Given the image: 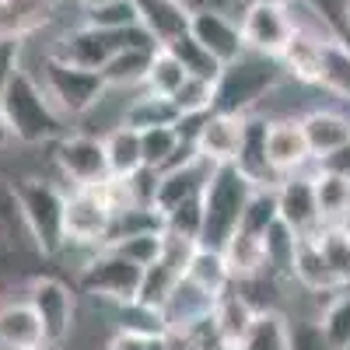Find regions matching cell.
<instances>
[{"mask_svg": "<svg viewBox=\"0 0 350 350\" xmlns=\"http://www.w3.org/2000/svg\"><path fill=\"white\" fill-rule=\"evenodd\" d=\"M140 148H144V165L154 168V172H165L172 165L186 161L189 154H196L193 144L183 140L179 126H151V130H140Z\"/></svg>", "mask_w": 350, "mask_h": 350, "instance_id": "obj_23", "label": "cell"}, {"mask_svg": "<svg viewBox=\"0 0 350 350\" xmlns=\"http://www.w3.org/2000/svg\"><path fill=\"white\" fill-rule=\"evenodd\" d=\"M242 137H245V112L211 109L196 130L193 148L211 165H235L239 151H242Z\"/></svg>", "mask_w": 350, "mask_h": 350, "instance_id": "obj_14", "label": "cell"}, {"mask_svg": "<svg viewBox=\"0 0 350 350\" xmlns=\"http://www.w3.org/2000/svg\"><path fill=\"white\" fill-rule=\"evenodd\" d=\"M315 196L323 224H343L350 221V179L340 172H326L315 165Z\"/></svg>", "mask_w": 350, "mask_h": 350, "instance_id": "obj_26", "label": "cell"}, {"mask_svg": "<svg viewBox=\"0 0 350 350\" xmlns=\"http://www.w3.org/2000/svg\"><path fill=\"white\" fill-rule=\"evenodd\" d=\"M235 350H239V347H235Z\"/></svg>", "mask_w": 350, "mask_h": 350, "instance_id": "obj_50", "label": "cell"}, {"mask_svg": "<svg viewBox=\"0 0 350 350\" xmlns=\"http://www.w3.org/2000/svg\"><path fill=\"white\" fill-rule=\"evenodd\" d=\"M319 88L350 102V42L329 39L323 46V77H319Z\"/></svg>", "mask_w": 350, "mask_h": 350, "instance_id": "obj_31", "label": "cell"}, {"mask_svg": "<svg viewBox=\"0 0 350 350\" xmlns=\"http://www.w3.org/2000/svg\"><path fill=\"white\" fill-rule=\"evenodd\" d=\"M161 239H165V231H144V235H126V239H116L109 245L116 252H123L126 259H133L137 267H148L161 252Z\"/></svg>", "mask_w": 350, "mask_h": 350, "instance_id": "obj_41", "label": "cell"}, {"mask_svg": "<svg viewBox=\"0 0 350 350\" xmlns=\"http://www.w3.org/2000/svg\"><path fill=\"white\" fill-rule=\"evenodd\" d=\"M154 49H148V46H123L102 67L105 88H123V92H137V88H144V74H148V64H151Z\"/></svg>", "mask_w": 350, "mask_h": 350, "instance_id": "obj_24", "label": "cell"}, {"mask_svg": "<svg viewBox=\"0 0 350 350\" xmlns=\"http://www.w3.org/2000/svg\"><path fill=\"white\" fill-rule=\"evenodd\" d=\"M25 350H60V347H53V343H36V347H25Z\"/></svg>", "mask_w": 350, "mask_h": 350, "instance_id": "obj_47", "label": "cell"}, {"mask_svg": "<svg viewBox=\"0 0 350 350\" xmlns=\"http://www.w3.org/2000/svg\"><path fill=\"white\" fill-rule=\"evenodd\" d=\"M295 249H298V235L291 231L284 221H277L267 235H262V252H267V270L291 280V267H295Z\"/></svg>", "mask_w": 350, "mask_h": 350, "instance_id": "obj_36", "label": "cell"}, {"mask_svg": "<svg viewBox=\"0 0 350 350\" xmlns=\"http://www.w3.org/2000/svg\"><path fill=\"white\" fill-rule=\"evenodd\" d=\"M189 36L203 49H211L224 67L235 64L239 56L245 53L239 14H231L224 8H214V4H196L193 8V14H189Z\"/></svg>", "mask_w": 350, "mask_h": 350, "instance_id": "obj_13", "label": "cell"}, {"mask_svg": "<svg viewBox=\"0 0 350 350\" xmlns=\"http://www.w3.org/2000/svg\"><path fill=\"white\" fill-rule=\"evenodd\" d=\"M319 168H326V172H340V175H347L350 179V144L347 148H340V151H333V154H326L323 161H315Z\"/></svg>", "mask_w": 350, "mask_h": 350, "instance_id": "obj_45", "label": "cell"}, {"mask_svg": "<svg viewBox=\"0 0 350 350\" xmlns=\"http://www.w3.org/2000/svg\"><path fill=\"white\" fill-rule=\"evenodd\" d=\"M224 259H228V270H231V284L249 280L267 273V252H262V239L245 235V231H235L224 245H221Z\"/></svg>", "mask_w": 350, "mask_h": 350, "instance_id": "obj_25", "label": "cell"}, {"mask_svg": "<svg viewBox=\"0 0 350 350\" xmlns=\"http://www.w3.org/2000/svg\"><path fill=\"white\" fill-rule=\"evenodd\" d=\"M347 42H350V4H347Z\"/></svg>", "mask_w": 350, "mask_h": 350, "instance_id": "obj_48", "label": "cell"}, {"mask_svg": "<svg viewBox=\"0 0 350 350\" xmlns=\"http://www.w3.org/2000/svg\"><path fill=\"white\" fill-rule=\"evenodd\" d=\"M186 277L203 287V291H211V295H224V291L231 287V270H228V259L221 249L214 245H196L193 256H189V267H186Z\"/></svg>", "mask_w": 350, "mask_h": 350, "instance_id": "obj_27", "label": "cell"}, {"mask_svg": "<svg viewBox=\"0 0 350 350\" xmlns=\"http://www.w3.org/2000/svg\"><path fill=\"white\" fill-rule=\"evenodd\" d=\"M0 120L21 148H49L70 130V120L49 102L39 77L21 64V70L0 92Z\"/></svg>", "mask_w": 350, "mask_h": 350, "instance_id": "obj_1", "label": "cell"}, {"mask_svg": "<svg viewBox=\"0 0 350 350\" xmlns=\"http://www.w3.org/2000/svg\"><path fill=\"white\" fill-rule=\"evenodd\" d=\"M239 28L245 49L262 56H280L295 36V21L284 0H249L239 11Z\"/></svg>", "mask_w": 350, "mask_h": 350, "instance_id": "obj_10", "label": "cell"}, {"mask_svg": "<svg viewBox=\"0 0 350 350\" xmlns=\"http://www.w3.org/2000/svg\"><path fill=\"white\" fill-rule=\"evenodd\" d=\"M301 130H305L312 158L323 161L326 154H333V151L350 144V116L336 112V109H308L301 116Z\"/></svg>", "mask_w": 350, "mask_h": 350, "instance_id": "obj_19", "label": "cell"}, {"mask_svg": "<svg viewBox=\"0 0 350 350\" xmlns=\"http://www.w3.org/2000/svg\"><path fill=\"white\" fill-rule=\"evenodd\" d=\"M102 350H151V336L133 333V329H112Z\"/></svg>", "mask_w": 350, "mask_h": 350, "instance_id": "obj_44", "label": "cell"}, {"mask_svg": "<svg viewBox=\"0 0 350 350\" xmlns=\"http://www.w3.org/2000/svg\"><path fill=\"white\" fill-rule=\"evenodd\" d=\"M25 67L39 77V84H42V92L49 95V102L70 120V130H74V123L81 120V116L105 95V81H102L98 70L77 67V64L64 60V56L53 53V49H46L36 64L28 60Z\"/></svg>", "mask_w": 350, "mask_h": 350, "instance_id": "obj_4", "label": "cell"}, {"mask_svg": "<svg viewBox=\"0 0 350 350\" xmlns=\"http://www.w3.org/2000/svg\"><path fill=\"white\" fill-rule=\"evenodd\" d=\"M140 273H144V267H137L133 259H126L123 252H116L112 245H105V249L92 252V259H88L84 270L77 273L74 287H77V295L92 298V301L123 305V301L137 298Z\"/></svg>", "mask_w": 350, "mask_h": 350, "instance_id": "obj_7", "label": "cell"}, {"mask_svg": "<svg viewBox=\"0 0 350 350\" xmlns=\"http://www.w3.org/2000/svg\"><path fill=\"white\" fill-rule=\"evenodd\" d=\"M323 326L326 340L336 350H350V287H340L329 295V305L323 308V315L315 319Z\"/></svg>", "mask_w": 350, "mask_h": 350, "instance_id": "obj_39", "label": "cell"}, {"mask_svg": "<svg viewBox=\"0 0 350 350\" xmlns=\"http://www.w3.org/2000/svg\"><path fill=\"white\" fill-rule=\"evenodd\" d=\"M315 242L323 249L340 287H350V228H347V221L343 224H323L315 231Z\"/></svg>", "mask_w": 350, "mask_h": 350, "instance_id": "obj_33", "label": "cell"}, {"mask_svg": "<svg viewBox=\"0 0 350 350\" xmlns=\"http://www.w3.org/2000/svg\"><path fill=\"white\" fill-rule=\"evenodd\" d=\"M256 183L239 165H214L207 186H203V228H200V245L221 249L231 235L239 231L242 211L252 196Z\"/></svg>", "mask_w": 350, "mask_h": 350, "instance_id": "obj_3", "label": "cell"}, {"mask_svg": "<svg viewBox=\"0 0 350 350\" xmlns=\"http://www.w3.org/2000/svg\"><path fill=\"white\" fill-rule=\"evenodd\" d=\"M284 67L277 56H262V53H242L235 64H228L217 77V105L224 112H256L259 102L267 98L273 88L284 81Z\"/></svg>", "mask_w": 350, "mask_h": 350, "instance_id": "obj_5", "label": "cell"}, {"mask_svg": "<svg viewBox=\"0 0 350 350\" xmlns=\"http://www.w3.org/2000/svg\"><path fill=\"white\" fill-rule=\"evenodd\" d=\"M105 158H109V172L112 175H133L137 168H144V148H140V130L120 123L112 126L105 137Z\"/></svg>", "mask_w": 350, "mask_h": 350, "instance_id": "obj_30", "label": "cell"}, {"mask_svg": "<svg viewBox=\"0 0 350 350\" xmlns=\"http://www.w3.org/2000/svg\"><path fill=\"white\" fill-rule=\"evenodd\" d=\"M165 49H172L175 60H179V64L186 67V74H193V77H211V81H217L221 70H224V64L217 60V56H214L211 49H203L189 32L179 36V39H172Z\"/></svg>", "mask_w": 350, "mask_h": 350, "instance_id": "obj_37", "label": "cell"}, {"mask_svg": "<svg viewBox=\"0 0 350 350\" xmlns=\"http://www.w3.org/2000/svg\"><path fill=\"white\" fill-rule=\"evenodd\" d=\"M77 0H0V39H28L39 32H53L60 28V36L67 28L81 21H67V8H74Z\"/></svg>", "mask_w": 350, "mask_h": 350, "instance_id": "obj_11", "label": "cell"}, {"mask_svg": "<svg viewBox=\"0 0 350 350\" xmlns=\"http://www.w3.org/2000/svg\"><path fill=\"white\" fill-rule=\"evenodd\" d=\"M81 4V11H88V8H98V4H105V0H77Z\"/></svg>", "mask_w": 350, "mask_h": 350, "instance_id": "obj_46", "label": "cell"}, {"mask_svg": "<svg viewBox=\"0 0 350 350\" xmlns=\"http://www.w3.org/2000/svg\"><path fill=\"white\" fill-rule=\"evenodd\" d=\"M189 74H186V67L175 60V53L172 49H165V46H158L154 53H151V64H148V74H144V88H148L151 95H161V98H172L175 92L183 88V81H186Z\"/></svg>", "mask_w": 350, "mask_h": 350, "instance_id": "obj_32", "label": "cell"}, {"mask_svg": "<svg viewBox=\"0 0 350 350\" xmlns=\"http://www.w3.org/2000/svg\"><path fill=\"white\" fill-rule=\"evenodd\" d=\"M291 350H336L323 326L319 323H301V326H291Z\"/></svg>", "mask_w": 350, "mask_h": 350, "instance_id": "obj_42", "label": "cell"}, {"mask_svg": "<svg viewBox=\"0 0 350 350\" xmlns=\"http://www.w3.org/2000/svg\"><path fill=\"white\" fill-rule=\"evenodd\" d=\"M49 158H53L56 175L64 179V186H95L98 179L109 175L102 137L84 133V130H67L60 140H53Z\"/></svg>", "mask_w": 350, "mask_h": 350, "instance_id": "obj_8", "label": "cell"}, {"mask_svg": "<svg viewBox=\"0 0 350 350\" xmlns=\"http://www.w3.org/2000/svg\"><path fill=\"white\" fill-rule=\"evenodd\" d=\"M112 211L92 186H67L64 196V242L84 249H105L112 235Z\"/></svg>", "mask_w": 350, "mask_h": 350, "instance_id": "obj_9", "label": "cell"}, {"mask_svg": "<svg viewBox=\"0 0 350 350\" xmlns=\"http://www.w3.org/2000/svg\"><path fill=\"white\" fill-rule=\"evenodd\" d=\"M183 280V270H175L172 262H165L161 256L154 262H148L140 273V287H137V301L151 305V308H161L165 298L172 295V287Z\"/></svg>", "mask_w": 350, "mask_h": 350, "instance_id": "obj_35", "label": "cell"}, {"mask_svg": "<svg viewBox=\"0 0 350 350\" xmlns=\"http://www.w3.org/2000/svg\"><path fill=\"white\" fill-rule=\"evenodd\" d=\"M137 14L144 32L154 39V46H168L189 32V0H137Z\"/></svg>", "mask_w": 350, "mask_h": 350, "instance_id": "obj_18", "label": "cell"}, {"mask_svg": "<svg viewBox=\"0 0 350 350\" xmlns=\"http://www.w3.org/2000/svg\"><path fill=\"white\" fill-rule=\"evenodd\" d=\"M252 319H256V305L242 295V291L231 284L224 295H217V301H214V312H211V326H214V333L224 340V343H231V347H239L242 343V336L249 333V326H252Z\"/></svg>", "mask_w": 350, "mask_h": 350, "instance_id": "obj_22", "label": "cell"}, {"mask_svg": "<svg viewBox=\"0 0 350 350\" xmlns=\"http://www.w3.org/2000/svg\"><path fill=\"white\" fill-rule=\"evenodd\" d=\"M329 39H319V36H308V32H295L291 42L284 46V53L277 56L284 74L298 84H308V88H319V77H323V46Z\"/></svg>", "mask_w": 350, "mask_h": 350, "instance_id": "obj_20", "label": "cell"}, {"mask_svg": "<svg viewBox=\"0 0 350 350\" xmlns=\"http://www.w3.org/2000/svg\"><path fill=\"white\" fill-rule=\"evenodd\" d=\"M267 161L273 165L277 175L287 172H301L308 165H315L308 140L301 130V116H284V120H270L267 126Z\"/></svg>", "mask_w": 350, "mask_h": 350, "instance_id": "obj_15", "label": "cell"}, {"mask_svg": "<svg viewBox=\"0 0 350 350\" xmlns=\"http://www.w3.org/2000/svg\"><path fill=\"white\" fill-rule=\"evenodd\" d=\"M25 298L36 308L42 336L53 347H67L77 329V287L60 273H32L25 280Z\"/></svg>", "mask_w": 350, "mask_h": 350, "instance_id": "obj_6", "label": "cell"}, {"mask_svg": "<svg viewBox=\"0 0 350 350\" xmlns=\"http://www.w3.org/2000/svg\"><path fill=\"white\" fill-rule=\"evenodd\" d=\"M277 221H280V211H277V189H273V186H256L252 196H249V203H245V211H242L239 231L262 239Z\"/></svg>", "mask_w": 350, "mask_h": 350, "instance_id": "obj_34", "label": "cell"}, {"mask_svg": "<svg viewBox=\"0 0 350 350\" xmlns=\"http://www.w3.org/2000/svg\"><path fill=\"white\" fill-rule=\"evenodd\" d=\"M21 60H25V39H0V92L21 70Z\"/></svg>", "mask_w": 350, "mask_h": 350, "instance_id": "obj_43", "label": "cell"}, {"mask_svg": "<svg viewBox=\"0 0 350 350\" xmlns=\"http://www.w3.org/2000/svg\"><path fill=\"white\" fill-rule=\"evenodd\" d=\"M277 189V211L280 221L295 231L298 239L315 235L323 228V214H319V196H315V165L301 168V172H287L280 175Z\"/></svg>", "mask_w": 350, "mask_h": 350, "instance_id": "obj_12", "label": "cell"}, {"mask_svg": "<svg viewBox=\"0 0 350 350\" xmlns=\"http://www.w3.org/2000/svg\"><path fill=\"white\" fill-rule=\"evenodd\" d=\"M46 343L42 336V323L36 308L28 305L25 298V287H21V298H0V347L4 350H25V347H36Z\"/></svg>", "mask_w": 350, "mask_h": 350, "instance_id": "obj_17", "label": "cell"}, {"mask_svg": "<svg viewBox=\"0 0 350 350\" xmlns=\"http://www.w3.org/2000/svg\"><path fill=\"white\" fill-rule=\"evenodd\" d=\"M214 301H217V298L211 295V291L196 287V284L183 273V280L172 287V295H168L165 305H161L165 329H200V326L211 319Z\"/></svg>", "mask_w": 350, "mask_h": 350, "instance_id": "obj_16", "label": "cell"}, {"mask_svg": "<svg viewBox=\"0 0 350 350\" xmlns=\"http://www.w3.org/2000/svg\"><path fill=\"white\" fill-rule=\"evenodd\" d=\"M172 105H175V112H179V120L183 116H207L217 105V81L189 74L179 92L172 95Z\"/></svg>", "mask_w": 350, "mask_h": 350, "instance_id": "obj_38", "label": "cell"}, {"mask_svg": "<svg viewBox=\"0 0 350 350\" xmlns=\"http://www.w3.org/2000/svg\"><path fill=\"white\" fill-rule=\"evenodd\" d=\"M84 21L88 25H98V28H109V32L133 28V25H140L137 0H105V4H98V8H88L84 11Z\"/></svg>", "mask_w": 350, "mask_h": 350, "instance_id": "obj_40", "label": "cell"}, {"mask_svg": "<svg viewBox=\"0 0 350 350\" xmlns=\"http://www.w3.org/2000/svg\"><path fill=\"white\" fill-rule=\"evenodd\" d=\"M123 123L133 126V130H151V126H172L179 123V112H175L172 98H161V95H151L148 88H137L126 102V116Z\"/></svg>", "mask_w": 350, "mask_h": 350, "instance_id": "obj_29", "label": "cell"}, {"mask_svg": "<svg viewBox=\"0 0 350 350\" xmlns=\"http://www.w3.org/2000/svg\"><path fill=\"white\" fill-rule=\"evenodd\" d=\"M239 350H291V323L280 308L256 312L249 333L242 336Z\"/></svg>", "mask_w": 350, "mask_h": 350, "instance_id": "obj_28", "label": "cell"}, {"mask_svg": "<svg viewBox=\"0 0 350 350\" xmlns=\"http://www.w3.org/2000/svg\"><path fill=\"white\" fill-rule=\"evenodd\" d=\"M291 284L312 291V295H333V291H340V280L333 277V270H329L323 249H319L315 235L298 239L295 267H291Z\"/></svg>", "mask_w": 350, "mask_h": 350, "instance_id": "obj_21", "label": "cell"}, {"mask_svg": "<svg viewBox=\"0 0 350 350\" xmlns=\"http://www.w3.org/2000/svg\"><path fill=\"white\" fill-rule=\"evenodd\" d=\"M18 189V207L25 217V228L32 235L42 259H53L64 249V196L67 186L60 175H21L14 179Z\"/></svg>", "mask_w": 350, "mask_h": 350, "instance_id": "obj_2", "label": "cell"}, {"mask_svg": "<svg viewBox=\"0 0 350 350\" xmlns=\"http://www.w3.org/2000/svg\"><path fill=\"white\" fill-rule=\"evenodd\" d=\"M231 4H235V8H245V4H249V0H231Z\"/></svg>", "mask_w": 350, "mask_h": 350, "instance_id": "obj_49", "label": "cell"}]
</instances>
